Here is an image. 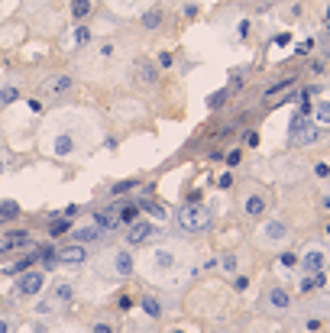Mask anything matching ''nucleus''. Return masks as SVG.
<instances>
[{
    "mask_svg": "<svg viewBox=\"0 0 330 333\" xmlns=\"http://www.w3.org/2000/svg\"><path fill=\"white\" fill-rule=\"evenodd\" d=\"M298 265H301L304 272H324V265H327V252H324L321 246H311L304 256L298 259Z\"/></svg>",
    "mask_w": 330,
    "mask_h": 333,
    "instance_id": "1a4fd4ad",
    "label": "nucleus"
},
{
    "mask_svg": "<svg viewBox=\"0 0 330 333\" xmlns=\"http://www.w3.org/2000/svg\"><path fill=\"white\" fill-rule=\"evenodd\" d=\"M220 269H223V272H237V269H240V256H237V252H227V256H220Z\"/></svg>",
    "mask_w": 330,
    "mask_h": 333,
    "instance_id": "c756f323",
    "label": "nucleus"
},
{
    "mask_svg": "<svg viewBox=\"0 0 330 333\" xmlns=\"http://www.w3.org/2000/svg\"><path fill=\"white\" fill-rule=\"evenodd\" d=\"M32 262H36V252H30V256H23V259H16V262L3 265V275H20V272L32 269Z\"/></svg>",
    "mask_w": 330,
    "mask_h": 333,
    "instance_id": "6ab92c4d",
    "label": "nucleus"
},
{
    "mask_svg": "<svg viewBox=\"0 0 330 333\" xmlns=\"http://www.w3.org/2000/svg\"><path fill=\"white\" fill-rule=\"evenodd\" d=\"M42 288H46V272H39V269L20 272V281H16V295L36 298V295H42Z\"/></svg>",
    "mask_w": 330,
    "mask_h": 333,
    "instance_id": "7ed1b4c3",
    "label": "nucleus"
},
{
    "mask_svg": "<svg viewBox=\"0 0 330 333\" xmlns=\"http://www.w3.org/2000/svg\"><path fill=\"white\" fill-rule=\"evenodd\" d=\"M139 210H146L149 217L152 220H162V223H165V220H169V210H165V204H159V201H139Z\"/></svg>",
    "mask_w": 330,
    "mask_h": 333,
    "instance_id": "dca6fc26",
    "label": "nucleus"
},
{
    "mask_svg": "<svg viewBox=\"0 0 330 333\" xmlns=\"http://www.w3.org/2000/svg\"><path fill=\"white\" fill-rule=\"evenodd\" d=\"M240 159H243V152H240V149H230V152H227V165H230V168H237Z\"/></svg>",
    "mask_w": 330,
    "mask_h": 333,
    "instance_id": "c9c22d12",
    "label": "nucleus"
},
{
    "mask_svg": "<svg viewBox=\"0 0 330 333\" xmlns=\"http://www.w3.org/2000/svg\"><path fill=\"white\" fill-rule=\"evenodd\" d=\"M155 65L159 68H172V52H159L155 55Z\"/></svg>",
    "mask_w": 330,
    "mask_h": 333,
    "instance_id": "f704fd0d",
    "label": "nucleus"
},
{
    "mask_svg": "<svg viewBox=\"0 0 330 333\" xmlns=\"http://www.w3.org/2000/svg\"><path fill=\"white\" fill-rule=\"evenodd\" d=\"M55 259H59L61 265H81V262H88V246H81V243H71V246L59 249V252H55Z\"/></svg>",
    "mask_w": 330,
    "mask_h": 333,
    "instance_id": "6e6552de",
    "label": "nucleus"
},
{
    "mask_svg": "<svg viewBox=\"0 0 330 333\" xmlns=\"http://www.w3.org/2000/svg\"><path fill=\"white\" fill-rule=\"evenodd\" d=\"M321 327H324V324H321V317H307V320H304V330H311V333H317Z\"/></svg>",
    "mask_w": 330,
    "mask_h": 333,
    "instance_id": "e433bc0d",
    "label": "nucleus"
},
{
    "mask_svg": "<svg viewBox=\"0 0 330 333\" xmlns=\"http://www.w3.org/2000/svg\"><path fill=\"white\" fill-rule=\"evenodd\" d=\"M298 259L301 256H295V252H282V256H278V265H282V269H298Z\"/></svg>",
    "mask_w": 330,
    "mask_h": 333,
    "instance_id": "7c9ffc66",
    "label": "nucleus"
},
{
    "mask_svg": "<svg viewBox=\"0 0 330 333\" xmlns=\"http://www.w3.org/2000/svg\"><path fill=\"white\" fill-rule=\"evenodd\" d=\"M298 84V78H285V81H278V84H272V87H266V97H275V94H282V91H292V87Z\"/></svg>",
    "mask_w": 330,
    "mask_h": 333,
    "instance_id": "393cba45",
    "label": "nucleus"
},
{
    "mask_svg": "<svg viewBox=\"0 0 330 333\" xmlns=\"http://www.w3.org/2000/svg\"><path fill=\"white\" fill-rule=\"evenodd\" d=\"M26 107H30L32 113H42V101H26Z\"/></svg>",
    "mask_w": 330,
    "mask_h": 333,
    "instance_id": "de8ad7c7",
    "label": "nucleus"
},
{
    "mask_svg": "<svg viewBox=\"0 0 330 333\" xmlns=\"http://www.w3.org/2000/svg\"><path fill=\"white\" fill-rule=\"evenodd\" d=\"M155 223H149V220H143V217H136L130 223V233H126V243L130 246H146V243H152L155 240Z\"/></svg>",
    "mask_w": 330,
    "mask_h": 333,
    "instance_id": "39448f33",
    "label": "nucleus"
},
{
    "mask_svg": "<svg viewBox=\"0 0 330 333\" xmlns=\"http://www.w3.org/2000/svg\"><path fill=\"white\" fill-rule=\"evenodd\" d=\"M288 240V223L285 220H266L259 230V243L262 246H278V243Z\"/></svg>",
    "mask_w": 330,
    "mask_h": 333,
    "instance_id": "423d86ee",
    "label": "nucleus"
},
{
    "mask_svg": "<svg viewBox=\"0 0 330 333\" xmlns=\"http://www.w3.org/2000/svg\"><path fill=\"white\" fill-rule=\"evenodd\" d=\"M71 298H75V288H71V281H55L49 301H52V304H71Z\"/></svg>",
    "mask_w": 330,
    "mask_h": 333,
    "instance_id": "2eb2a0df",
    "label": "nucleus"
},
{
    "mask_svg": "<svg viewBox=\"0 0 330 333\" xmlns=\"http://www.w3.org/2000/svg\"><path fill=\"white\" fill-rule=\"evenodd\" d=\"M117 223H133V220L139 217V204H133V201H120V210H117Z\"/></svg>",
    "mask_w": 330,
    "mask_h": 333,
    "instance_id": "f3484780",
    "label": "nucleus"
},
{
    "mask_svg": "<svg viewBox=\"0 0 330 333\" xmlns=\"http://www.w3.org/2000/svg\"><path fill=\"white\" fill-rule=\"evenodd\" d=\"M149 259H152V265H155V269H172L178 256L172 252V249H155V252H152Z\"/></svg>",
    "mask_w": 330,
    "mask_h": 333,
    "instance_id": "a211bd4d",
    "label": "nucleus"
},
{
    "mask_svg": "<svg viewBox=\"0 0 330 333\" xmlns=\"http://www.w3.org/2000/svg\"><path fill=\"white\" fill-rule=\"evenodd\" d=\"M39 3H46V0H39Z\"/></svg>",
    "mask_w": 330,
    "mask_h": 333,
    "instance_id": "4d7b16f0",
    "label": "nucleus"
},
{
    "mask_svg": "<svg viewBox=\"0 0 330 333\" xmlns=\"http://www.w3.org/2000/svg\"><path fill=\"white\" fill-rule=\"evenodd\" d=\"M30 243H32L30 230H13L10 236L0 240V256H3V252H13V249H20V246H30Z\"/></svg>",
    "mask_w": 330,
    "mask_h": 333,
    "instance_id": "9d476101",
    "label": "nucleus"
},
{
    "mask_svg": "<svg viewBox=\"0 0 330 333\" xmlns=\"http://www.w3.org/2000/svg\"><path fill=\"white\" fill-rule=\"evenodd\" d=\"M139 304H143V310H146L149 317H162V301H159V298L143 295V301H139Z\"/></svg>",
    "mask_w": 330,
    "mask_h": 333,
    "instance_id": "5701e85b",
    "label": "nucleus"
},
{
    "mask_svg": "<svg viewBox=\"0 0 330 333\" xmlns=\"http://www.w3.org/2000/svg\"><path fill=\"white\" fill-rule=\"evenodd\" d=\"M68 230H71V220H68V217H59V214H55L52 223H49V236H52V240H59V236H65Z\"/></svg>",
    "mask_w": 330,
    "mask_h": 333,
    "instance_id": "aec40b11",
    "label": "nucleus"
},
{
    "mask_svg": "<svg viewBox=\"0 0 330 333\" xmlns=\"http://www.w3.org/2000/svg\"><path fill=\"white\" fill-rule=\"evenodd\" d=\"M100 58H114V46H110V42H107V46H100Z\"/></svg>",
    "mask_w": 330,
    "mask_h": 333,
    "instance_id": "49530a36",
    "label": "nucleus"
},
{
    "mask_svg": "<svg viewBox=\"0 0 330 333\" xmlns=\"http://www.w3.org/2000/svg\"><path fill=\"white\" fill-rule=\"evenodd\" d=\"M143 26H146V29H159L162 26V10H149V13L143 16Z\"/></svg>",
    "mask_w": 330,
    "mask_h": 333,
    "instance_id": "c85d7f7f",
    "label": "nucleus"
},
{
    "mask_svg": "<svg viewBox=\"0 0 330 333\" xmlns=\"http://www.w3.org/2000/svg\"><path fill=\"white\" fill-rule=\"evenodd\" d=\"M91 333H114V327H110L107 320H97V324L91 327Z\"/></svg>",
    "mask_w": 330,
    "mask_h": 333,
    "instance_id": "4c0bfd02",
    "label": "nucleus"
},
{
    "mask_svg": "<svg viewBox=\"0 0 330 333\" xmlns=\"http://www.w3.org/2000/svg\"><path fill=\"white\" fill-rule=\"evenodd\" d=\"M321 204H324V210H330V194H327V197H324Z\"/></svg>",
    "mask_w": 330,
    "mask_h": 333,
    "instance_id": "603ef678",
    "label": "nucleus"
},
{
    "mask_svg": "<svg viewBox=\"0 0 330 333\" xmlns=\"http://www.w3.org/2000/svg\"><path fill=\"white\" fill-rule=\"evenodd\" d=\"M311 49H314V42H311V39H307L304 46H301V49H298V55H307V52H311Z\"/></svg>",
    "mask_w": 330,
    "mask_h": 333,
    "instance_id": "8fccbe9b",
    "label": "nucleus"
},
{
    "mask_svg": "<svg viewBox=\"0 0 330 333\" xmlns=\"http://www.w3.org/2000/svg\"><path fill=\"white\" fill-rule=\"evenodd\" d=\"M175 220L181 233H208L214 223V214H210L208 204H184V207H178Z\"/></svg>",
    "mask_w": 330,
    "mask_h": 333,
    "instance_id": "f257e3e1",
    "label": "nucleus"
},
{
    "mask_svg": "<svg viewBox=\"0 0 330 333\" xmlns=\"http://www.w3.org/2000/svg\"><path fill=\"white\" fill-rule=\"evenodd\" d=\"M233 288H237V291H246V288H249V278H246V275H237V278H233Z\"/></svg>",
    "mask_w": 330,
    "mask_h": 333,
    "instance_id": "a19ab883",
    "label": "nucleus"
},
{
    "mask_svg": "<svg viewBox=\"0 0 330 333\" xmlns=\"http://www.w3.org/2000/svg\"><path fill=\"white\" fill-rule=\"evenodd\" d=\"M136 185H139V178H123V181H117V185H110V197H120V194H126V191H136Z\"/></svg>",
    "mask_w": 330,
    "mask_h": 333,
    "instance_id": "4be33fe9",
    "label": "nucleus"
},
{
    "mask_svg": "<svg viewBox=\"0 0 330 333\" xmlns=\"http://www.w3.org/2000/svg\"><path fill=\"white\" fill-rule=\"evenodd\" d=\"M117 307H120V310H130V307H133V298L120 295V301H117Z\"/></svg>",
    "mask_w": 330,
    "mask_h": 333,
    "instance_id": "37998d69",
    "label": "nucleus"
},
{
    "mask_svg": "<svg viewBox=\"0 0 330 333\" xmlns=\"http://www.w3.org/2000/svg\"><path fill=\"white\" fill-rule=\"evenodd\" d=\"M133 71H136L139 81H143V84H149V87L159 81V65L146 62V58H136V62H133Z\"/></svg>",
    "mask_w": 330,
    "mask_h": 333,
    "instance_id": "9b49d317",
    "label": "nucleus"
},
{
    "mask_svg": "<svg viewBox=\"0 0 330 333\" xmlns=\"http://www.w3.org/2000/svg\"><path fill=\"white\" fill-rule=\"evenodd\" d=\"M327 236H330V226H327Z\"/></svg>",
    "mask_w": 330,
    "mask_h": 333,
    "instance_id": "5fc2aeb1",
    "label": "nucleus"
},
{
    "mask_svg": "<svg viewBox=\"0 0 330 333\" xmlns=\"http://www.w3.org/2000/svg\"><path fill=\"white\" fill-rule=\"evenodd\" d=\"M237 36H240V39H246V36H249V23H246V20L237 26Z\"/></svg>",
    "mask_w": 330,
    "mask_h": 333,
    "instance_id": "c03bdc74",
    "label": "nucleus"
},
{
    "mask_svg": "<svg viewBox=\"0 0 330 333\" xmlns=\"http://www.w3.org/2000/svg\"><path fill=\"white\" fill-rule=\"evenodd\" d=\"M327 55H330V52H327Z\"/></svg>",
    "mask_w": 330,
    "mask_h": 333,
    "instance_id": "13d9d810",
    "label": "nucleus"
},
{
    "mask_svg": "<svg viewBox=\"0 0 330 333\" xmlns=\"http://www.w3.org/2000/svg\"><path fill=\"white\" fill-rule=\"evenodd\" d=\"M78 214H81V207H78V204H68V207H65V210H61V214H59V217H78Z\"/></svg>",
    "mask_w": 330,
    "mask_h": 333,
    "instance_id": "58836bf2",
    "label": "nucleus"
},
{
    "mask_svg": "<svg viewBox=\"0 0 330 333\" xmlns=\"http://www.w3.org/2000/svg\"><path fill=\"white\" fill-rule=\"evenodd\" d=\"M324 285H327V275H324V272H307L304 278H301L298 291L301 295H311V291H321Z\"/></svg>",
    "mask_w": 330,
    "mask_h": 333,
    "instance_id": "ddd939ff",
    "label": "nucleus"
},
{
    "mask_svg": "<svg viewBox=\"0 0 330 333\" xmlns=\"http://www.w3.org/2000/svg\"><path fill=\"white\" fill-rule=\"evenodd\" d=\"M246 142L249 146H259V133H246Z\"/></svg>",
    "mask_w": 330,
    "mask_h": 333,
    "instance_id": "09e8293b",
    "label": "nucleus"
},
{
    "mask_svg": "<svg viewBox=\"0 0 330 333\" xmlns=\"http://www.w3.org/2000/svg\"><path fill=\"white\" fill-rule=\"evenodd\" d=\"M0 171H3V159H0Z\"/></svg>",
    "mask_w": 330,
    "mask_h": 333,
    "instance_id": "864d4df0",
    "label": "nucleus"
},
{
    "mask_svg": "<svg viewBox=\"0 0 330 333\" xmlns=\"http://www.w3.org/2000/svg\"><path fill=\"white\" fill-rule=\"evenodd\" d=\"M175 333H184V330H175Z\"/></svg>",
    "mask_w": 330,
    "mask_h": 333,
    "instance_id": "6e6d98bb",
    "label": "nucleus"
},
{
    "mask_svg": "<svg viewBox=\"0 0 330 333\" xmlns=\"http://www.w3.org/2000/svg\"><path fill=\"white\" fill-rule=\"evenodd\" d=\"M91 10H94V0H71V16H75V20L91 16Z\"/></svg>",
    "mask_w": 330,
    "mask_h": 333,
    "instance_id": "412c9836",
    "label": "nucleus"
},
{
    "mask_svg": "<svg viewBox=\"0 0 330 333\" xmlns=\"http://www.w3.org/2000/svg\"><path fill=\"white\" fill-rule=\"evenodd\" d=\"M314 175H317V178H327V175H330V165H314Z\"/></svg>",
    "mask_w": 330,
    "mask_h": 333,
    "instance_id": "79ce46f5",
    "label": "nucleus"
},
{
    "mask_svg": "<svg viewBox=\"0 0 330 333\" xmlns=\"http://www.w3.org/2000/svg\"><path fill=\"white\" fill-rule=\"evenodd\" d=\"M71 87V78L68 75H59V78H52V81H49V91L52 94H65Z\"/></svg>",
    "mask_w": 330,
    "mask_h": 333,
    "instance_id": "cd10ccee",
    "label": "nucleus"
},
{
    "mask_svg": "<svg viewBox=\"0 0 330 333\" xmlns=\"http://www.w3.org/2000/svg\"><path fill=\"white\" fill-rule=\"evenodd\" d=\"M324 136H327V130H317V123H311L307 130L295 133V136H288V142H292L295 149H304V146H314V142H321Z\"/></svg>",
    "mask_w": 330,
    "mask_h": 333,
    "instance_id": "0eeeda50",
    "label": "nucleus"
},
{
    "mask_svg": "<svg viewBox=\"0 0 330 333\" xmlns=\"http://www.w3.org/2000/svg\"><path fill=\"white\" fill-rule=\"evenodd\" d=\"M307 310H314V314H330V298H317Z\"/></svg>",
    "mask_w": 330,
    "mask_h": 333,
    "instance_id": "473e14b6",
    "label": "nucleus"
},
{
    "mask_svg": "<svg viewBox=\"0 0 330 333\" xmlns=\"http://www.w3.org/2000/svg\"><path fill=\"white\" fill-rule=\"evenodd\" d=\"M71 236H75V243H81V246H91V243H97L100 236H104V233H100L94 223H85V226H78V230L71 233Z\"/></svg>",
    "mask_w": 330,
    "mask_h": 333,
    "instance_id": "4468645a",
    "label": "nucleus"
},
{
    "mask_svg": "<svg viewBox=\"0 0 330 333\" xmlns=\"http://www.w3.org/2000/svg\"><path fill=\"white\" fill-rule=\"evenodd\" d=\"M262 307L272 310V314H282V310H292V291L285 285H269V291L262 295Z\"/></svg>",
    "mask_w": 330,
    "mask_h": 333,
    "instance_id": "20e7f679",
    "label": "nucleus"
},
{
    "mask_svg": "<svg viewBox=\"0 0 330 333\" xmlns=\"http://www.w3.org/2000/svg\"><path fill=\"white\" fill-rule=\"evenodd\" d=\"M227 97H230V87H220V91H214V94L208 97V107H210V110H220L223 104H227Z\"/></svg>",
    "mask_w": 330,
    "mask_h": 333,
    "instance_id": "a878e982",
    "label": "nucleus"
},
{
    "mask_svg": "<svg viewBox=\"0 0 330 333\" xmlns=\"http://www.w3.org/2000/svg\"><path fill=\"white\" fill-rule=\"evenodd\" d=\"M20 217V204L16 201H0V220H13Z\"/></svg>",
    "mask_w": 330,
    "mask_h": 333,
    "instance_id": "bb28decb",
    "label": "nucleus"
},
{
    "mask_svg": "<svg viewBox=\"0 0 330 333\" xmlns=\"http://www.w3.org/2000/svg\"><path fill=\"white\" fill-rule=\"evenodd\" d=\"M233 185V175L230 171H227V175H220V178H217V188H220V191H227V188Z\"/></svg>",
    "mask_w": 330,
    "mask_h": 333,
    "instance_id": "ea45409f",
    "label": "nucleus"
},
{
    "mask_svg": "<svg viewBox=\"0 0 330 333\" xmlns=\"http://www.w3.org/2000/svg\"><path fill=\"white\" fill-rule=\"evenodd\" d=\"M243 214L253 217V220L266 217V197H262V194H249V197L243 201Z\"/></svg>",
    "mask_w": 330,
    "mask_h": 333,
    "instance_id": "f8f14e48",
    "label": "nucleus"
},
{
    "mask_svg": "<svg viewBox=\"0 0 330 333\" xmlns=\"http://www.w3.org/2000/svg\"><path fill=\"white\" fill-rule=\"evenodd\" d=\"M107 262H104V272L107 275H117V278H130L133 272H136V259L126 252V249H117V252H110V256H104Z\"/></svg>",
    "mask_w": 330,
    "mask_h": 333,
    "instance_id": "f03ea898",
    "label": "nucleus"
},
{
    "mask_svg": "<svg viewBox=\"0 0 330 333\" xmlns=\"http://www.w3.org/2000/svg\"><path fill=\"white\" fill-rule=\"evenodd\" d=\"M288 42H292V36H288V32H278V36H275V46H288Z\"/></svg>",
    "mask_w": 330,
    "mask_h": 333,
    "instance_id": "a18cd8bd",
    "label": "nucleus"
},
{
    "mask_svg": "<svg viewBox=\"0 0 330 333\" xmlns=\"http://www.w3.org/2000/svg\"><path fill=\"white\" fill-rule=\"evenodd\" d=\"M16 97H20V91H16L13 84H10V87H3V91H0V104H3V107H7V104H13Z\"/></svg>",
    "mask_w": 330,
    "mask_h": 333,
    "instance_id": "2f4dec72",
    "label": "nucleus"
},
{
    "mask_svg": "<svg viewBox=\"0 0 330 333\" xmlns=\"http://www.w3.org/2000/svg\"><path fill=\"white\" fill-rule=\"evenodd\" d=\"M311 116H314V123H324V126H330V101H321L314 110H311Z\"/></svg>",
    "mask_w": 330,
    "mask_h": 333,
    "instance_id": "b1692460",
    "label": "nucleus"
},
{
    "mask_svg": "<svg viewBox=\"0 0 330 333\" xmlns=\"http://www.w3.org/2000/svg\"><path fill=\"white\" fill-rule=\"evenodd\" d=\"M0 333H10V320H3V317H0Z\"/></svg>",
    "mask_w": 330,
    "mask_h": 333,
    "instance_id": "3c124183",
    "label": "nucleus"
},
{
    "mask_svg": "<svg viewBox=\"0 0 330 333\" xmlns=\"http://www.w3.org/2000/svg\"><path fill=\"white\" fill-rule=\"evenodd\" d=\"M75 42L78 46H88V42H91V29H88V26H78L75 29Z\"/></svg>",
    "mask_w": 330,
    "mask_h": 333,
    "instance_id": "72a5a7b5",
    "label": "nucleus"
}]
</instances>
